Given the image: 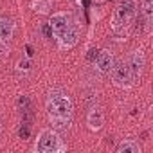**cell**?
<instances>
[{"instance_id":"1","label":"cell","mask_w":153,"mask_h":153,"mask_svg":"<svg viewBox=\"0 0 153 153\" xmlns=\"http://www.w3.org/2000/svg\"><path fill=\"white\" fill-rule=\"evenodd\" d=\"M49 123L56 131H67L74 119V103L70 96L61 88H52L45 99Z\"/></svg>"},{"instance_id":"2","label":"cell","mask_w":153,"mask_h":153,"mask_svg":"<svg viewBox=\"0 0 153 153\" xmlns=\"http://www.w3.org/2000/svg\"><path fill=\"white\" fill-rule=\"evenodd\" d=\"M137 16V2L135 0H121L112 15V31L114 34L126 38Z\"/></svg>"},{"instance_id":"3","label":"cell","mask_w":153,"mask_h":153,"mask_svg":"<svg viewBox=\"0 0 153 153\" xmlns=\"http://www.w3.org/2000/svg\"><path fill=\"white\" fill-rule=\"evenodd\" d=\"M65 149H67V146L63 144L59 133L54 128H45L40 131L38 140H36V151H40V153H59Z\"/></svg>"},{"instance_id":"4","label":"cell","mask_w":153,"mask_h":153,"mask_svg":"<svg viewBox=\"0 0 153 153\" xmlns=\"http://www.w3.org/2000/svg\"><path fill=\"white\" fill-rule=\"evenodd\" d=\"M110 76H112V83L119 88H130L133 85L130 67H128L126 61H115L112 70H110Z\"/></svg>"},{"instance_id":"5","label":"cell","mask_w":153,"mask_h":153,"mask_svg":"<svg viewBox=\"0 0 153 153\" xmlns=\"http://www.w3.org/2000/svg\"><path fill=\"white\" fill-rule=\"evenodd\" d=\"M74 22V18L68 15V13H54L51 16V22H49V27L54 34L56 40H59L63 36V33L70 27V24Z\"/></svg>"},{"instance_id":"6","label":"cell","mask_w":153,"mask_h":153,"mask_svg":"<svg viewBox=\"0 0 153 153\" xmlns=\"http://www.w3.org/2000/svg\"><path fill=\"white\" fill-rule=\"evenodd\" d=\"M126 63H128V67H130V74H131L133 83H137V81L140 79V76H142L144 67H146V56H144V52H142L140 49L131 51V54H130V58H128Z\"/></svg>"},{"instance_id":"7","label":"cell","mask_w":153,"mask_h":153,"mask_svg":"<svg viewBox=\"0 0 153 153\" xmlns=\"http://www.w3.org/2000/svg\"><path fill=\"white\" fill-rule=\"evenodd\" d=\"M78 42H79V25L74 20L70 24V27L63 33V36L58 40V47L61 51H70V49H74L76 45H78Z\"/></svg>"},{"instance_id":"8","label":"cell","mask_w":153,"mask_h":153,"mask_svg":"<svg viewBox=\"0 0 153 153\" xmlns=\"http://www.w3.org/2000/svg\"><path fill=\"white\" fill-rule=\"evenodd\" d=\"M114 63H115L114 54H112L110 51L103 49V51L97 52V56H96V59H94V68H96L99 74H110Z\"/></svg>"},{"instance_id":"9","label":"cell","mask_w":153,"mask_h":153,"mask_svg":"<svg viewBox=\"0 0 153 153\" xmlns=\"http://www.w3.org/2000/svg\"><path fill=\"white\" fill-rule=\"evenodd\" d=\"M87 124H88V130L92 131H99L105 124V112L101 106H92L87 114Z\"/></svg>"},{"instance_id":"10","label":"cell","mask_w":153,"mask_h":153,"mask_svg":"<svg viewBox=\"0 0 153 153\" xmlns=\"http://www.w3.org/2000/svg\"><path fill=\"white\" fill-rule=\"evenodd\" d=\"M140 31H148L153 22V0H140Z\"/></svg>"},{"instance_id":"11","label":"cell","mask_w":153,"mask_h":153,"mask_svg":"<svg viewBox=\"0 0 153 153\" xmlns=\"http://www.w3.org/2000/svg\"><path fill=\"white\" fill-rule=\"evenodd\" d=\"M13 34H15V22L11 18L2 16L0 18V43L7 45L13 40Z\"/></svg>"},{"instance_id":"12","label":"cell","mask_w":153,"mask_h":153,"mask_svg":"<svg viewBox=\"0 0 153 153\" xmlns=\"http://www.w3.org/2000/svg\"><path fill=\"white\" fill-rule=\"evenodd\" d=\"M115 151H117V153H140L142 149H140V144H139L137 140H133V139H124V140L119 142V146L115 148Z\"/></svg>"},{"instance_id":"13","label":"cell","mask_w":153,"mask_h":153,"mask_svg":"<svg viewBox=\"0 0 153 153\" xmlns=\"http://www.w3.org/2000/svg\"><path fill=\"white\" fill-rule=\"evenodd\" d=\"M51 6H52L51 0H33V9H34L36 13H42V15L49 13Z\"/></svg>"},{"instance_id":"14","label":"cell","mask_w":153,"mask_h":153,"mask_svg":"<svg viewBox=\"0 0 153 153\" xmlns=\"http://www.w3.org/2000/svg\"><path fill=\"white\" fill-rule=\"evenodd\" d=\"M18 108H20V112H29V110H33L31 99H29L27 96H22V97L18 99Z\"/></svg>"},{"instance_id":"15","label":"cell","mask_w":153,"mask_h":153,"mask_svg":"<svg viewBox=\"0 0 153 153\" xmlns=\"http://www.w3.org/2000/svg\"><path fill=\"white\" fill-rule=\"evenodd\" d=\"M18 70H20V72H22V70H24V72H29V70H31V63H29L27 59H22V61L18 63Z\"/></svg>"},{"instance_id":"16","label":"cell","mask_w":153,"mask_h":153,"mask_svg":"<svg viewBox=\"0 0 153 153\" xmlns=\"http://www.w3.org/2000/svg\"><path fill=\"white\" fill-rule=\"evenodd\" d=\"M29 128H31V124L22 123V128H20V137H22V139H27V137H29Z\"/></svg>"},{"instance_id":"17","label":"cell","mask_w":153,"mask_h":153,"mask_svg":"<svg viewBox=\"0 0 153 153\" xmlns=\"http://www.w3.org/2000/svg\"><path fill=\"white\" fill-rule=\"evenodd\" d=\"M4 56H6V45H2V43H0V61L4 59Z\"/></svg>"},{"instance_id":"18","label":"cell","mask_w":153,"mask_h":153,"mask_svg":"<svg viewBox=\"0 0 153 153\" xmlns=\"http://www.w3.org/2000/svg\"><path fill=\"white\" fill-rule=\"evenodd\" d=\"M4 131V117H2V112H0V135Z\"/></svg>"}]
</instances>
